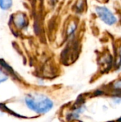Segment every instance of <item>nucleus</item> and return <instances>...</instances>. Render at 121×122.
<instances>
[{
    "instance_id": "1",
    "label": "nucleus",
    "mask_w": 121,
    "mask_h": 122,
    "mask_svg": "<svg viewBox=\"0 0 121 122\" xmlns=\"http://www.w3.org/2000/svg\"><path fill=\"white\" fill-rule=\"evenodd\" d=\"M25 102L27 107L38 114L48 112L53 106V102L41 94H31L26 97Z\"/></svg>"
},
{
    "instance_id": "2",
    "label": "nucleus",
    "mask_w": 121,
    "mask_h": 122,
    "mask_svg": "<svg viewBox=\"0 0 121 122\" xmlns=\"http://www.w3.org/2000/svg\"><path fill=\"white\" fill-rule=\"evenodd\" d=\"M96 13L101 19L108 25H113L116 23L117 19L113 14L106 7L98 6L96 9Z\"/></svg>"
},
{
    "instance_id": "3",
    "label": "nucleus",
    "mask_w": 121,
    "mask_h": 122,
    "mask_svg": "<svg viewBox=\"0 0 121 122\" xmlns=\"http://www.w3.org/2000/svg\"><path fill=\"white\" fill-rule=\"evenodd\" d=\"M12 0H0V7L3 10H7L11 8Z\"/></svg>"
},
{
    "instance_id": "4",
    "label": "nucleus",
    "mask_w": 121,
    "mask_h": 122,
    "mask_svg": "<svg viewBox=\"0 0 121 122\" xmlns=\"http://www.w3.org/2000/svg\"><path fill=\"white\" fill-rule=\"evenodd\" d=\"M16 24L19 27H22V26H24V24H25V19H24V18L22 14H19V15H18L16 16Z\"/></svg>"
},
{
    "instance_id": "5",
    "label": "nucleus",
    "mask_w": 121,
    "mask_h": 122,
    "mask_svg": "<svg viewBox=\"0 0 121 122\" xmlns=\"http://www.w3.org/2000/svg\"><path fill=\"white\" fill-rule=\"evenodd\" d=\"M7 79V76H4L3 74H1V72H0V83L6 81Z\"/></svg>"
}]
</instances>
